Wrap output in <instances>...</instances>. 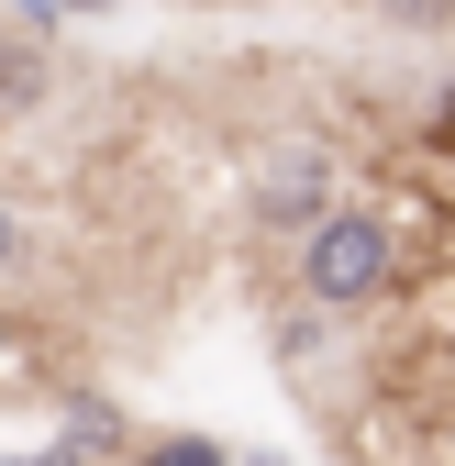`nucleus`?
<instances>
[{
  "label": "nucleus",
  "mask_w": 455,
  "mask_h": 466,
  "mask_svg": "<svg viewBox=\"0 0 455 466\" xmlns=\"http://www.w3.org/2000/svg\"><path fill=\"white\" fill-rule=\"evenodd\" d=\"M300 278H311L322 311H367V300H389V278H400V245H389L378 211H322L311 245H300Z\"/></svg>",
  "instance_id": "1"
},
{
  "label": "nucleus",
  "mask_w": 455,
  "mask_h": 466,
  "mask_svg": "<svg viewBox=\"0 0 455 466\" xmlns=\"http://www.w3.org/2000/svg\"><path fill=\"white\" fill-rule=\"evenodd\" d=\"M289 200H300V211L322 200V156H278V178H267V211H289Z\"/></svg>",
  "instance_id": "2"
},
{
  "label": "nucleus",
  "mask_w": 455,
  "mask_h": 466,
  "mask_svg": "<svg viewBox=\"0 0 455 466\" xmlns=\"http://www.w3.org/2000/svg\"><path fill=\"white\" fill-rule=\"evenodd\" d=\"M0 267H12V211H0Z\"/></svg>",
  "instance_id": "3"
}]
</instances>
